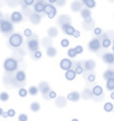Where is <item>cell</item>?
<instances>
[{
    "label": "cell",
    "mask_w": 114,
    "mask_h": 121,
    "mask_svg": "<svg viewBox=\"0 0 114 121\" xmlns=\"http://www.w3.org/2000/svg\"><path fill=\"white\" fill-rule=\"evenodd\" d=\"M7 113H8L9 117H13L15 115V110H14V109H9V110L7 111Z\"/></svg>",
    "instance_id": "8d00e7d4"
},
{
    "label": "cell",
    "mask_w": 114,
    "mask_h": 121,
    "mask_svg": "<svg viewBox=\"0 0 114 121\" xmlns=\"http://www.w3.org/2000/svg\"><path fill=\"white\" fill-rule=\"evenodd\" d=\"M85 66H86L87 70H92L95 67V63L93 62V60H87V62L85 63Z\"/></svg>",
    "instance_id": "7402d4cb"
},
{
    "label": "cell",
    "mask_w": 114,
    "mask_h": 121,
    "mask_svg": "<svg viewBox=\"0 0 114 121\" xmlns=\"http://www.w3.org/2000/svg\"><path fill=\"white\" fill-rule=\"evenodd\" d=\"M101 31H102V30H101L100 27H96V28L94 29V33H95L96 35H101Z\"/></svg>",
    "instance_id": "74e56055"
},
{
    "label": "cell",
    "mask_w": 114,
    "mask_h": 121,
    "mask_svg": "<svg viewBox=\"0 0 114 121\" xmlns=\"http://www.w3.org/2000/svg\"><path fill=\"white\" fill-rule=\"evenodd\" d=\"M106 86H107V89H108V90H113V89H114V77L108 79Z\"/></svg>",
    "instance_id": "ffe728a7"
},
{
    "label": "cell",
    "mask_w": 114,
    "mask_h": 121,
    "mask_svg": "<svg viewBox=\"0 0 114 121\" xmlns=\"http://www.w3.org/2000/svg\"><path fill=\"white\" fill-rule=\"evenodd\" d=\"M37 92H39V89H37L35 86H31L28 90V93L30 94V95H36Z\"/></svg>",
    "instance_id": "cb8c5ba5"
},
{
    "label": "cell",
    "mask_w": 114,
    "mask_h": 121,
    "mask_svg": "<svg viewBox=\"0 0 114 121\" xmlns=\"http://www.w3.org/2000/svg\"><path fill=\"white\" fill-rule=\"evenodd\" d=\"M75 51H76V52H77V55L82 54L83 52V47L82 45H77V47L75 48Z\"/></svg>",
    "instance_id": "d6a6232c"
},
{
    "label": "cell",
    "mask_w": 114,
    "mask_h": 121,
    "mask_svg": "<svg viewBox=\"0 0 114 121\" xmlns=\"http://www.w3.org/2000/svg\"><path fill=\"white\" fill-rule=\"evenodd\" d=\"M27 119H28V117L24 114H21V115H19V117H18V120L19 121H26Z\"/></svg>",
    "instance_id": "e575fe53"
},
{
    "label": "cell",
    "mask_w": 114,
    "mask_h": 121,
    "mask_svg": "<svg viewBox=\"0 0 114 121\" xmlns=\"http://www.w3.org/2000/svg\"><path fill=\"white\" fill-rule=\"evenodd\" d=\"M25 78H26V76H25V73H24L23 71L17 72L16 76H15V79H16L18 82H24L25 81Z\"/></svg>",
    "instance_id": "5bb4252c"
},
{
    "label": "cell",
    "mask_w": 114,
    "mask_h": 121,
    "mask_svg": "<svg viewBox=\"0 0 114 121\" xmlns=\"http://www.w3.org/2000/svg\"><path fill=\"white\" fill-rule=\"evenodd\" d=\"M104 77L105 78H107V79H109V78H112V77H114V71H107L106 73L104 74Z\"/></svg>",
    "instance_id": "f546056e"
},
{
    "label": "cell",
    "mask_w": 114,
    "mask_h": 121,
    "mask_svg": "<svg viewBox=\"0 0 114 121\" xmlns=\"http://www.w3.org/2000/svg\"><path fill=\"white\" fill-rule=\"evenodd\" d=\"M69 44H70V41H69V39H62V41H61V45H62L63 48L69 47Z\"/></svg>",
    "instance_id": "f1b7e54d"
},
{
    "label": "cell",
    "mask_w": 114,
    "mask_h": 121,
    "mask_svg": "<svg viewBox=\"0 0 114 121\" xmlns=\"http://www.w3.org/2000/svg\"><path fill=\"white\" fill-rule=\"evenodd\" d=\"M80 35H81V32H80L79 30H76V29H75V31H74V33H73V36L76 37V39H78V37L80 36Z\"/></svg>",
    "instance_id": "60d3db41"
},
{
    "label": "cell",
    "mask_w": 114,
    "mask_h": 121,
    "mask_svg": "<svg viewBox=\"0 0 114 121\" xmlns=\"http://www.w3.org/2000/svg\"><path fill=\"white\" fill-rule=\"evenodd\" d=\"M57 1H58V0H48V2H50V3H55Z\"/></svg>",
    "instance_id": "f6af8a7d"
},
{
    "label": "cell",
    "mask_w": 114,
    "mask_h": 121,
    "mask_svg": "<svg viewBox=\"0 0 114 121\" xmlns=\"http://www.w3.org/2000/svg\"><path fill=\"white\" fill-rule=\"evenodd\" d=\"M48 97H50L51 99H55L57 97V94H56L55 91H50V92H48Z\"/></svg>",
    "instance_id": "836d02e7"
},
{
    "label": "cell",
    "mask_w": 114,
    "mask_h": 121,
    "mask_svg": "<svg viewBox=\"0 0 114 121\" xmlns=\"http://www.w3.org/2000/svg\"><path fill=\"white\" fill-rule=\"evenodd\" d=\"M2 116L4 117V118H6V117H8V113H7V112H3L2 113Z\"/></svg>",
    "instance_id": "7bdbcfd3"
},
{
    "label": "cell",
    "mask_w": 114,
    "mask_h": 121,
    "mask_svg": "<svg viewBox=\"0 0 114 121\" xmlns=\"http://www.w3.org/2000/svg\"><path fill=\"white\" fill-rule=\"evenodd\" d=\"M113 43H114V39H113Z\"/></svg>",
    "instance_id": "681fc988"
},
{
    "label": "cell",
    "mask_w": 114,
    "mask_h": 121,
    "mask_svg": "<svg viewBox=\"0 0 114 121\" xmlns=\"http://www.w3.org/2000/svg\"><path fill=\"white\" fill-rule=\"evenodd\" d=\"M23 33H24V35H25V36H27V37H29V36H31V35H32V31H31V29H29V28L24 29Z\"/></svg>",
    "instance_id": "4dcf8cb0"
},
{
    "label": "cell",
    "mask_w": 114,
    "mask_h": 121,
    "mask_svg": "<svg viewBox=\"0 0 114 121\" xmlns=\"http://www.w3.org/2000/svg\"><path fill=\"white\" fill-rule=\"evenodd\" d=\"M83 2H84V4L88 7V8H94V7L96 6L95 0H83Z\"/></svg>",
    "instance_id": "e0dca14e"
},
{
    "label": "cell",
    "mask_w": 114,
    "mask_h": 121,
    "mask_svg": "<svg viewBox=\"0 0 114 121\" xmlns=\"http://www.w3.org/2000/svg\"><path fill=\"white\" fill-rule=\"evenodd\" d=\"M104 110L106 112H111L113 110V104L110 103V102H107V103H105L104 105Z\"/></svg>",
    "instance_id": "44dd1931"
},
{
    "label": "cell",
    "mask_w": 114,
    "mask_h": 121,
    "mask_svg": "<svg viewBox=\"0 0 114 121\" xmlns=\"http://www.w3.org/2000/svg\"><path fill=\"white\" fill-rule=\"evenodd\" d=\"M76 75H77V73L75 72V70L70 69V70L66 71V79L69 80V81H73L76 78Z\"/></svg>",
    "instance_id": "8fae6325"
},
{
    "label": "cell",
    "mask_w": 114,
    "mask_h": 121,
    "mask_svg": "<svg viewBox=\"0 0 114 121\" xmlns=\"http://www.w3.org/2000/svg\"><path fill=\"white\" fill-rule=\"evenodd\" d=\"M41 56H43V54H41L39 51H35V59H40Z\"/></svg>",
    "instance_id": "d590c367"
},
{
    "label": "cell",
    "mask_w": 114,
    "mask_h": 121,
    "mask_svg": "<svg viewBox=\"0 0 114 121\" xmlns=\"http://www.w3.org/2000/svg\"><path fill=\"white\" fill-rule=\"evenodd\" d=\"M72 62L69 60V59H63L62 60H61V63H60V67H61V69L64 70V71H68V70H70L71 68H72Z\"/></svg>",
    "instance_id": "5b68a950"
},
{
    "label": "cell",
    "mask_w": 114,
    "mask_h": 121,
    "mask_svg": "<svg viewBox=\"0 0 114 121\" xmlns=\"http://www.w3.org/2000/svg\"><path fill=\"white\" fill-rule=\"evenodd\" d=\"M68 56H69L70 58H75V56H77V52H76L75 48H70V50L68 51Z\"/></svg>",
    "instance_id": "4316f807"
},
{
    "label": "cell",
    "mask_w": 114,
    "mask_h": 121,
    "mask_svg": "<svg viewBox=\"0 0 114 121\" xmlns=\"http://www.w3.org/2000/svg\"><path fill=\"white\" fill-rule=\"evenodd\" d=\"M113 113H114V108H113Z\"/></svg>",
    "instance_id": "c3c4849f"
},
{
    "label": "cell",
    "mask_w": 114,
    "mask_h": 121,
    "mask_svg": "<svg viewBox=\"0 0 114 121\" xmlns=\"http://www.w3.org/2000/svg\"><path fill=\"white\" fill-rule=\"evenodd\" d=\"M89 48H90L91 51H98L99 48H100V41L98 39H92L89 43Z\"/></svg>",
    "instance_id": "8992f818"
},
{
    "label": "cell",
    "mask_w": 114,
    "mask_h": 121,
    "mask_svg": "<svg viewBox=\"0 0 114 121\" xmlns=\"http://www.w3.org/2000/svg\"><path fill=\"white\" fill-rule=\"evenodd\" d=\"M110 45H111V40H110L109 39H104L103 40H102V47L103 48H109Z\"/></svg>",
    "instance_id": "603a6c76"
},
{
    "label": "cell",
    "mask_w": 114,
    "mask_h": 121,
    "mask_svg": "<svg viewBox=\"0 0 114 121\" xmlns=\"http://www.w3.org/2000/svg\"><path fill=\"white\" fill-rule=\"evenodd\" d=\"M2 113H3V110H2V108H0V115H2Z\"/></svg>",
    "instance_id": "bcb514c9"
},
{
    "label": "cell",
    "mask_w": 114,
    "mask_h": 121,
    "mask_svg": "<svg viewBox=\"0 0 114 121\" xmlns=\"http://www.w3.org/2000/svg\"><path fill=\"white\" fill-rule=\"evenodd\" d=\"M40 109V105L37 103V102H33V103L30 104V110L33 112H37Z\"/></svg>",
    "instance_id": "d6986e66"
},
{
    "label": "cell",
    "mask_w": 114,
    "mask_h": 121,
    "mask_svg": "<svg viewBox=\"0 0 114 121\" xmlns=\"http://www.w3.org/2000/svg\"><path fill=\"white\" fill-rule=\"evenodd\" d=\"M110 98L114 100V92H112V93H111V95H110Z\"/></svg>",
    "instance_id": "ee69618b"
},
{
    "label": "cell",
    "mask_w": 114,
    "mask_h": 121,
    "mask_svg": "<svg viewBox=\"0 0 114 121\" xmlns=\"http://www.w3.org/2000/svg\"><path fill=\"white\" fill-rule=\"evenodd\" d=\"M92 93L94 96H101L102 93H103V89H102L101 86H95L92 90Z\"/></svg>",
    "instance_id": "9a60e30c"
},
{
    "label": "cell",
    "mask_w": 114,
    "mask_h": 121,
    "mask_svg": "<svg viewBox=\"0 0 114 121\" xmlns=\"http://www.w3.org/2000/svg\"><path fill=\"white\" fill-rule=\"evenodd\" d=\"M44 12L48 14V18H51V19H53L55 16H56V14H57V8L56 7H54L53 5H45L44 7Z\"/></svg>",
    "instance_id": "3957f363"
},
{
    "label": "cell",
    "mask_w": 114,
    "mask_h": 121,
    "mask_svg": "<svg viewBox=\"0 0 114 121\" xmlns=\"http://www.w3.org/2000/svg\"><path fill=\"white\" fill-rule=\"evenodd\" d=\"M8 99H9V95L7 93L3 92V93L0 94V100H1V101H4L5 102V101H7Z\"/></svg>",
    "instance_id": "484cf974"
},
{
    "label": "cell",
    "mask_w": 114,
    "mask_h": 121,
    "mask_svg": "<svg viewBox=\"0 0 114 121\" xmlns=\"http://www.w3.org/2000/svg\"><path fill=\"white\" fill-rule=\"evenodd\" d=\"M88 81L89 82H94L95 81V75H93V74L89 75L88 76Z\"/></svg>",
    "instance_id": "ab89813d"
},
{
    "label": "cell",
    "mask_w": 114,
    "mask_h": 121,
    "mask_svg": "<svg viewBox=\"0 0 114 121\" xmlns=\"http://www.w3.org/2000/svg\"><path fill=\"white\" fill-rule=\"evenodd\" d=\"M67 99L70 100V101H73V102H76L80 99V94L78 92H71L67 95Z\"/></svg>",
    "instance_id": "52a82bcc"
},
{
    "label": "cell",
    "mask_w": 114,
    "mask_h": 121,
    "mask_svg": "<svg viewBox=\"0 0 114 121\" xmlns=\"http://www.w3.org/2000/svg\"><path fill=\"white\" fill-rule=\"evenodd\" d=\"M112 50H113V52H114V45H113V48H112Z\"/></svg>",
    "instance_id": "7dc6e473"
},
{
    "label": "cell",
    "mask_w": 114,
    "mask_h": 121,
    "mask_svg": "<svg viewBox=\"0 0 114 121\" xmlns=\"http://www.w3.org/2000/svg\"><path fill=\"white\" fill-rule=\"evenodd\" d=\"M22 40H23L22 36L18 35V33H14V35H12L9 37V43L13 48H19L22 43Z\"/></svg>",
    "instance_id": "6da1fadb"
},
{
    "label": "cell",
    "mask_w": 114,
    "mask_h": 121,
    "mask_svg": "<svg viewBox=\"0 0 114 121\" xmlns=\"http://www.w3.org/2000/svg\"><path fill=\"white\" fill-rule=\"evenodd\" d=\"M28 48L31 52L37 51V48H39V43H37V40H35V39L29 40L28 41Z\"/></svg>",
    "instance_id": "30bf717a"
},
{
    "label": "cell",
    "mask_w": 114,
    "mask_h": 121,
    "mask_svg": "<svg viewBox=\"0 0 114 121\" xmlns=\"http://www.w3.org/2000/svg\"><path fill=\"white\" fill-rule=\"evenodd\" d=\"M63 29H64V31L66 32L68 35H73V33H74V31H75V28H74L72 25L68 24V23L63 25Z\"/></svg>",
    "instance_id": "9c48e42d"
},
{
    "label": "cell",
    "mask_w": 114,
    "mask_h": 121,
    "mask_svg": "<svg viewBox=\"0 0 114 121\" xmlns=\"http://www.w3.org/2000/svg\"><path fill=\"white\" fill-rule=\"evenodd\" d=\"M81 15H82V17H83V18H85V17H87V16H89V15H91L90 10H89V9H83V10H81Z\"/></svg>",
    "instance_id": "83f0119b"
},
{
    "label": "cell",
    "mask_w": 114,
    "mask_h": 121,
    "mask_svg": "<svg viewBox=\"0 0 114 121\" xmlns=\"http://www.w3.org/2000/svg\"><path fill=\"white\" fill-rule=\"evenodd\" d=\"M47 55L48 56H51V58H53V56H55L57 55V50L54 48V47H50V48H48V50H47Z\"/></svg>",
    "instance_id": "ac0fdd59"
},
{
    "label": "cell",
    "mask_w": 114,
    "mask_h": 121,
    "mask_svg": "<svg viewBox=\"0 0 114 121\" xmlns=\"http://www.w3.org/2000/svg\"><path fill=\"white\" fill-rule=\"evenodd\" d=\"M22 19V15L20 12L18 11H14V12L11 14V21L12 22H19Z\"/></svg>",
    "instance_id": "ba28073f"
},
{
    "label": "cell",
    "mask_w": 114,
    "mask_h": 121,
    "mask_svg": "<svg viewBox=\"0 0 114 121\" xmlns=\"http://www.w3.org/2000/svg\"><path fill=\"white\" fill-rule=\"evenodd\" d=\"M18 95H19L20 97H26V95H27V91H26V89L24 88H20L19 91H18Z\"/></svg>",
    "instance_id": "d4e9b609"
},
{
    "label": "cell",
    "mask_w": 114,
    "mask_h": 121,
    "mask_svg": "<svg viewBox=\"0 0 114 121\" xmlns=\"http://www.w3.org/2000/svg\"><path fill=\"white\" fill-rule=\"evenodd\" d=\"M75 72L77 74H79V75H81V74H83L84 73V69L81 67V66H78L77 68H76V70H75Z\"/></svg>",
    "instance_id": "1f68e13d"
},
{
    "label": "cell",
    "mask_w": 114,
    "mask_h": 121,
    "mask_svg": "<svg viewBox=\"0 0 114 121\" xmlns=\"http://www.w3.org/2000/svg\"><path fill=\"white\" fill-rule=\"evenodd\" d=\"M44 7H45V5L44 4V2L39 1L35 5V12H37V13L44 12Z\"/></svg>",
    "instance_id": "7c38bea8"
},
{
    "label": "cell",
    "mask_w": 114,
    "mask_h": 121,
    "mask_svg": "<svg viewBox=\"0 0 114 121\" xmlns=\"http://www.w3.org/2000/svg\"><path fill=\"white\" fill-rule=\"evenodd\" d=\"M17 62L13 59H6L4 62V69L7 72H13L17 69Z\"/></svg>",
    "instance_id": "7a4b0ae2"
},
{
    "label": "cell",
    "mask_w": 114,
    "mask_h": 121,
    "mask_svg": "<svg viewBox=\"0 0 114 121\" xmlns=\"http://www.w3.org/2000/svg\"><path fill=\"white\" fill-rule=\"evenodd\" d=\"M35 2V0H24V4L25 5H27V6H29V5H32V3Z\"/></svg>",
    "instance_id": "f35d334b"
},
{
    "label": "cell",
    "mask_w": 114,
    "mask_h": 121,
    "mask_svg": "<svg viewBox=\"0 0 114 121\" xmlns=\"http://www.w3.org/2000/svg\"><path fill=\"white\" fill-rule=\"evenodd\" d=\"M0 28H1L3 32H9L12 30V24H11L9 21L2 20L0 22Z\"/></svg>",
    "instance_id": "277c9868"
},
{
    "label": "cell",
    "mask_w": 114,
    "mask_h": 121,
    "mask_svg": "<svg viewBox=\"0 0 114 121\" xmlns=\"http://www.w3.org/2000/svg\"><path fill=\"white\" fill-rule=\"evenodd\" d=\"M84 19H85V21H86V22H91V21H92V17H91V15H89V16L85 17Z\"/></svg>",
    "instance_id": "b9f144b4"
},
{
    "label": "cell",
    "mask_w": 114,
    "mask_h": 121,
    "mask_svg": "<svg viewBox=\"0 0 114 121\" xmlns=\"http://www.w3.org/2000/svg\"><path fill=\"white\" fill-rule=\"evenodd\" d=\"M39 89L41 91V93H48V91H50V86H48L47 83H40L39 84Z\"/></svg>",
    "instance_id": "2e32d148"
},
{
    "label": "cell",
    "mask_w": 114,
    "mask_h": 121,
    "mask_svg": "<svg viewBox=\"0 0 114 121\" xmlns=\"http://www.w3.org/2000/svg\"><path fill=\"white\" fill-rule=\"evenodd\" d=\"M103 60L108 64H113L114 63V55L113 54H110V52H108V54H105L103 56Z\"/></svg>",
    "instance_id": "4fadbf2b"
}]
</instances>
